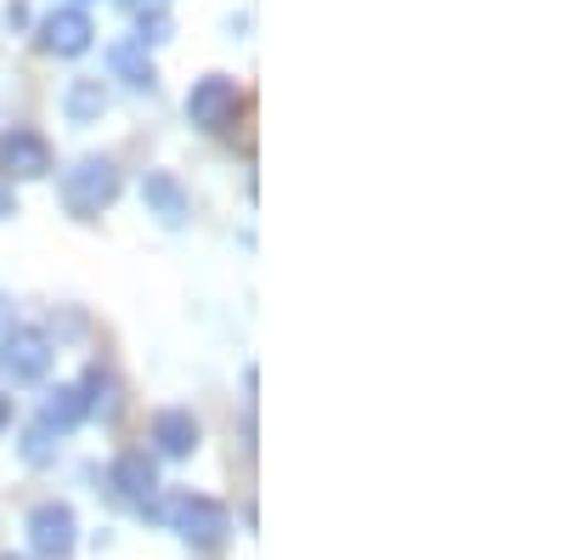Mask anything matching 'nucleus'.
<instances>
[{
	"mask_svg": "<svg viewBox=\"0 0 565 560\" xmlns=\"http://www.w3.org/2000/svg\"><path fill=\"white\" fill-rule=\"evenodd\" d=\"M68 7H85V0H68Z\"/></svg>",
	"mask_w": 565,
	"mask_h": 560,
	"instance_id": "412c9836",
	"label": "nucleus"
},
{
	"mask_svg": "<svg viewBox=\"0 0 565 560\" xmlns=\"http://www.w3.org/2000/svg\"><path fill=\"white\" fill-rule=\"evenodd\" d=\"M108 68H114V80H125V85H136V91H153V80H159L148 45H136V40H114V45H108Z\"/></svg>",
	"mask_w": 565,
	"mask_h": 560,
	"instance_id": "f8f14e48",
	"label": "nucleus"
},
{
	"mask_svg": "<svg viewBox=\"0 0 565 560\" xmlns=\"http://www.w3.org/2000/svg\"><path fill=\"white\" fill-rule=\"evenodd\" d=\"M153 7H159V0H153Z\"/></svg>",
	"mask_w": 565,
	"mask_h": 560,
	"instance_id": "4be33fe9",
	"label": "nucleus"
},
{
	"mask_svg": "<svg viewBox=\"0 0 565 560\" xmlns=\"http://www.w3.org/2000/svg\"><path fill=\"white\" fill-rule=\"evenodd\" d=\"M108 487L136 504L141 516H159V458L148 447H125L114 464H108Z\"/></svg>",
	"mask_w": 565,
	"mask_h": 560,
	"instance_id": "7ed1b4c3",
	"label": "nucleus"
},
{
	"mask_svg": "<svg viewBox=\"0 0 565 560\" xmlns=\"http://www.w3.org/2000/svg\"><path fill=\"white\" fill-rule=\"evenodd\" d=\"M103 114H108V85H103L97 74L68 80V91H63V119H68V125H97Z\"/></svg>",
	"mask_w": 565,
	"mask_h": 560,
	"instance_id": "9b49d317",
	"label": "nucleus"
},
{
	"mask_svg": "<svg viewBox=\"0 0 565 560\" xmlns=\"http://www.w3.org/2000/svg\"><path fill=\"white\" fill-rule=\"evenodd\" d=\"M7 215H18V193H12L7 181H0V221H7Z\"/></svg>",
	"mask_w": 565,
	"mask_h": 560,
	"instance_id": "f3484780",
	"label": "nucleus"
},
{
	"mask_svg": "<svg viewBox=\"0 0 565 560\" xmlns=\"http://www.w3.org/2000/svg\"><path fill=\"white\" fill-rule=\"evenodd\" d=\"M79 397H85V413H97V419H114L125 413V391H119V380L97 362V368H85V380H79Z\"/></svg>",
	"mask_w": 565,
	"mask_h": 560,
	"instance_id": "ddd939ff",
	"label": "nucleus"
},
{
	"mask_svg": "<svg viewBox=\"0 0 565 560\" xmlns=\"http://www.w3.org/2000/svg\"><path fill=\"white\" fill-rule=\"evenodd\" d=\"M85 397H79V385H57V391H45V408H40V425L45 431H57V436H68L74 425H85Z\"/></svg>",
	"mask_w": 565,
	"mask_h": 560,
	"instance_id": "4468645a",
	"label": "nucleus"
},
{
	"mask_svg": "<svg viewBox=\"0 0 565 560\" xmlns=\"http://www.w3.org/2000/svg\"><path fill=\"white\" fill-rule=\"evenodd\" d=\"M141 204H148V215H159V226H186V215H193V199H186V187L170 170L141 176Z\"/></svg>",
	"mask_w": 565,
	"mask_h": 560,
	"instance_id": "9d476101",
	"label": "nucleus"
},
{
	"mask_svg": "<svg viewBox=\"0 0 565 560\" xmlns=\"http://www.w3.org/2000/svg\"><path fill=\"white\" fill-rule=\"evenodd\" d=\"M90 40H97V23L85 18V7H57L40 18V52L52 57H85Z\"/></svg>",
	"mask_w": 565,
	"mask_h": 560,
	"instance_id": "6e6552de",
	"label": "nucleus"
},
{
	"mask_svg": "<svg viewBox=\"0 0 565 560\" xmlns=\"http://www.w3.org/2000/svg\"><path fill=\"white\" fill-rule=\"evenodd\" d=\"M7 431H12V397L0 391V436H7Z\"/></svg>",
	"mask_w": 565,
	"mask_h": 560,
	"instance_id": "a211bd4d",
	"label": "nucleus"
},
{
	"mask_svg": "<svg viewBox=\"0 0 565 560\" xmlns=\"http://www.w3.org/2000/svg\"><path fill=\"white\" fill-rule=\"evenodd\" d=\"M175 34V18L164 7H141L136 12V45H164Z\"/></svg>",
	"mask_w": 565,
	"mask_h": 560,
	"instance_id": "2eb2a0df",
	"label": "nucleus"
},
{
	"mask_svg": "<svg viewBox=\"0 0 565 560\" xmlns=\"http://www.w3.org/2000/svg\"><path fill=\"white\" fill-rule=\"evenodd\" d=\"M57 431H45V425H29L23 431V442H18V453H23V464H52L57 458Z\"/></svg>",
	"mask_w": 565,
	"mask_h": 560,
	"instance_id": "dca6fc26",
	"label": "nucleus"
},
{
	"mask_svg": "<svg viewBox=\"0 0 565 560\" xmlns=\"http://www.w3.org/2000/svg\"><path fill=\"white\" fill-rule=\"evenodd\" d=\"M164 521L193 543V549H221L226 532H232V509L221 498H204V493H181L170 509H164Z\"/></svg>",
	"mask_w": 565,
	"mask_h": 560,
	"instance_id": "f03ea898",
	"label": "nucleus"
},
{
	"mask_svg": "<svg viewBox=\"0 0 565 560\" xmlns=\"http://www.w3.org/2000/svg\"><path fill=\"white\" fill-rule=\"evenodd\" d=\"M119 165L114 159H103V154H85V159H74L68 170H63V181H57V193H63V210L68 215H79V221H97L114 199H119Z\"/></svg>",
	"mask_w": 565,
	"mask_h": 560,
	"instance_id": "f257e3e1",
	"label": "nucleus"
},
{
	"mask_svg": "<svg viewBox=\"0 0 565 560\" xmlns=\"http://www.w3.org/2000/svg\"><path fill=\"white\" fill-rule=\"evenodd\" d=\"M52 340H45L40 329H12L7 340H0V373H7L12 385H34L45 380V368H52Z\"/></svg>",
	"mask_w": 565,
	"mask_h": 560,
	"instance_id": "0eeeda50",
	"label": "nucleus"
},
{
	"mask_svg": "<svg viewBox=\"0 0 565 560\" xmlns=\"http://www.w3.org/2000/svg\"><path fill=\"white\" fill-rule=\"evenodd\" d=\"M79 543V521H74V509L63 498H45L29 509V549L45 554V560H57Z\"/></svg>",
	"mask_w": 565,
	"mask_h": 560,
	"instance_id": "423d86ee",
	"label": "nucleus"
},
{
	"mask_svg": "<svg viewBox=\"0 0 565 560\" xmlns=\"http://www.w3.org/2000/svg\"><path fill=\"white\" fill-rule=\"evenodd\" d=\"M199 419L193 408H159L153 413V453L159 458H193L199 453Z\"/></svg>",
	"mask_w": 565,
	"mask_h": 560,
	"instance_id": "1a4fd4ad",
	"label": "nucleus"
},
{
	"mask_svg": "<svg viewBox=\"0 0 565 560\" xmlns=\"http://www.w3.org/2000/svg\"><path fill=\"white\" fill-rule=\"evenodd\" d=\"M40 176H52V142L29 125H12L0 136V181L12 187V181H40Z\"/></svg>",
	"mask_w": 565,
	"mask_h": 560,
	"instance_id": "39448f33",
	"label": "nucleus"
},
{
	"mask_svg": "<svg viewBox=\"0 0 565 560\" xmlns=\"http://www.w3.org/2000/svg\"><path fill=\"white\" fill-rule=\"evenodd\" d=\"M0 560H29V554H0Z\"/></svg>",
	"mask_w": 565,
	"mask_h": 560,
	"instance_id": "aec40b11",
	"label": "nucleus"
},
{
	"mask_svg": "<svg viewBox=\"0 0 565 560\" xmlns=\"http://www.w3.org/2000/svg\"><path fill=\"white\" fill-rule=\"evenodd\" d=\"M244 108V91L232 74H204L193 80V91H186V119H193L199 130H226L232 119H238Z\"/></svg>",
	"mask_w": 565,
	"mask_h": 560,
	"instance_id": "20e7f679",
	"label": "nucleus"
},
{
	"mask_svg": "<svg viewBox=\"0 0 565 560\" xmlns=\"http://www.w3.org/2000/svg\"><path fill=\"white\" fill-rule=\"evenodd\" d=\"M7 23H12V29L29 23V7H23V0H12V7H7Z\"/></svg>",
	"mask_w": 565,
	"mask_h": 560,
	"instance_id": "6ab92c4d",
	"label": "nucleus"
}]
</instances>
